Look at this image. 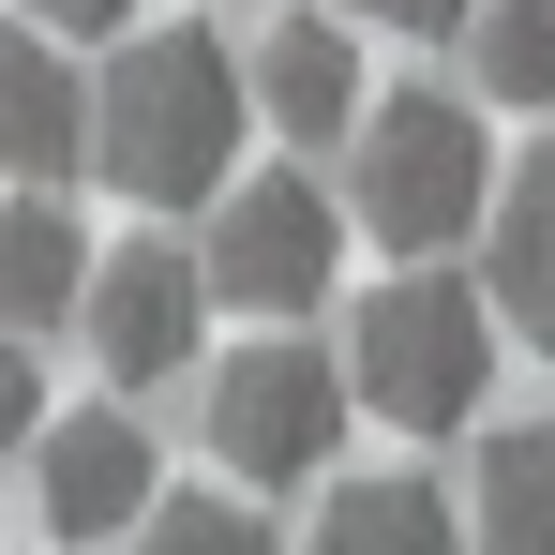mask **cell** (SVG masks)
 <instances>
[{"instance_id": "6da1fadb", "label": "cell", "mask_w": 555, "mask_h": 555, "mask_svg": "<svg viewBox=\"0 0 555 555\" xmlns=\"http://www.w3.org/2000/svg\"><path fill=\"white\" fill-rule=\"evenodd\" d=\"M241 120H256V76H241L210 30H135V46L105 61V91H91V166L135 195V210H210Z\"/></svg>"}, {"instance_id": "7a4b0ae2", "label": "cell", "mask_w": 555, "mask_h": 555, "mask_svg": "<svg viewBox=\"0 0 555 555\" xmlns=\"http://www.w3.org/2000/svg\"><path fill=\"white\" fill-rule=\"evenodd\" d=\"M390 256H451L465 225H495V151H480V105L451 91H390L361 105V181H346Z\"/></svg>"}, {"instance_id": "3957f363", "label": "cell", "mask_w": 555, "mask_h": 555, "mask_svg": "<svg viewBox=\"0 0 555 555\" xmlns=\"http://www.w3.org/2000/svg\"><path fill=\"white\" fill-rule=\"evenodd\" d=\"M346 375H361V405H390L405 436L480 421V390H495V315H480V285H465V271L375 285L361 331H346Z\"/></svg>"}, {"instance_id": "277c9868", "label": "cell", "mask_w": 555, "mask_h": 555, "mask_svg": "<svg viewBox=\"0 0 555 555\" xmlns=\"http://www.w3.org/2000/svg\"><path fill=\"white\" fill-rule=\"evenodd\" d=\"M361 390V375H346ZM346 390L315 346H241V361H210V465L225 480H315V465L346 451Z\"/></svg>"}, {"instance_id": "5b68a950", "label": "cell", "mask_w": 555, "mask_h": 555, "mask_svg": "<svg viewBox=\"0 0 555 555\" xmlns=\"http://www.w3.org/2000/svg\"><path fill=\"white\" fill-rule=\"evenodd\" d=\"M210 256H181V241H120V256H91V300H76V331H91V361L120 375V390H166V375L210 346Z\"/></svg>"}, {"instance_id": "8992f818", "label": "cell", "mask_w": 555, "mask_h": 555, "mask_svg": "<svg viewBox=\"0 0 555 555\" xmlns=\"http://www.w3.org/2000/svg\"><path fill=\"white\" fill-rule=\"evenodd\" d=\"M331 256H346V225H331V195L300 181V166L210 195V285H225V300H256V315H315V300H331Z\"/></svg>"}, {"instance_id": "52a82bcc", "label": "cell", "mask_w": 555, "mask_h": 555, "mask_svg": "<svg viewBox=\"0 0 555 555\" xmlns=\"http://www.w3.org/2000/svg\"><path fill=\"white\" fill-rule=\"evenodd\" d=\"M30 495H46L61 541H120V526H151V436H135L120 405L46 421V436H30Z\"/></svg>"}, {"instance_id": "ba28073f", "label": "cell", "mask_w": 555, "mask_h": 555, "mask_svg": "<svg viewBox=\"0 0 555 555\" xmlns=\"http://www.w3.org/2000/svg\"><path fill=\"white\" fill-rule=\"evenodd\" d=\"M61 166H91V76L61 61V30H0V181Z\"/></svg>"}, {"instance_id": "9c48e42d", "label": "cell", "mask_w": 555, "mask_h": 555, "mask_svg": "<svg viewBox=\"0 0 555 555\" xmlns=\"http://www.w3.org/2000/svg\"><path fill=\"white\" fill-rule=\"evenodd\" d=\"M256 120H271L285 151H331V135H361V30H331V15H285L271 46H256Z\"/></svg>"}, {"instance_id": "30bf717a", "label": "cell", "mask_w": 555, "mask_h": 555, "mask_svg": "<svg viewBox=\"0 0 555 555\" xmlns=\"http://www.w3.org/2000/svg\"><path fill=\"white\" fill-rule=\"evenodd\" d=\"M76 300H91V241H76L46 195H15V210H0V331H61Z\"/></svg>"}, {"instance_id": "8fae6325", "label": "cell", "mask_w": 555, "mask_h": 555, "mask_svg": "<svg viewBox=\"0 0 555 555\" xmlns=\"http://www.w3.org/2000/svg\"><path fill=\"white\" fill-rule=\"evenodd\" d=\"M300 555H465V541H451V495L436 480H346Z\"/></svg>"}, {"instance_id": "7c38bea8", "label": "cell", "mask_w": 555, "mask_h": 555, "mask_svg": "<svg viewBox=\"0 0 555 555\" xmlns=\"http://www.w3.org/2000/svg\"><path fill=\"white\" fill-rule=\"evenodd\" d=\"M495 315H511L526 346H555V151L495 195Z\"/></svg>"}, {"instance_id": "4fadbf2b", "label": "cell", "mask_w": 555, "mask_h": 555, "mask_svg": "<svg viewBox=\"0 0 555 555\" xmlns=\"http://www.w3.org/2000/svg\"><path fill=\"white\" fill-rule=\"evenodd\" d=\"M480 555H555V421H511L480 451Z\"/></svg>"}, {"instance_id": "5bb4252c", "label": "cell", "mask_w": 555, "mask_h": 555, "mask_svg": "<svg viewBox=\"0 0 555 555\" xmlns=\"http://www.w3.org/2000/svg\"><path fill=\"white\" fill-rule=\"evenodd\" d=\"M465 76H480V105H541L555 120V0H480L465 15Z\"/></svg>"}, {"instance_id": "9a60e30c", "label": "cell", "mask_w": 555, "mask_h": 555, "mask_svg": "<svg viewBox=\"0 0 555 555\" xmlns=\"http://www.w3.org/2000/svg\"><path fill=\"white\" fill-rule=\"evenodd\" d=\"M135 555H271V526H256V511L181 495V511H151V526H135Z\"/></svg>"}, {"instance_id": "2e32d148", "label": "cell", "mask_w": 555, "mask_h": 555, "mask_svg": "<svg viewBox=\"0 0 555 555\" xmlns=\"http://www.w3.org/2000/svg\"><path fill=\"white\" fill-rule=\"evenodd\" d=\"M46 436V375H30V346H0V451H30Z\"/></svg>"}, {"instance_id": "e0dca14e", "label": "cell", "mask_w": 555, "mask_h": 555, "mask_svg": "<svg viewBox=\"0 0 555 555\" xmlns=\"http://www.w3.org/2000/svg\"><path fill=\"white\" fill-rule=\"evenodd\" d=\"M30 15H46V30H135L151 0H30Z\"/></svg>"}, {"instance_id": "ac0fdd59", "label": "cell", "mask_w": 555, "mask_h": 555, "mask_svg": "<svg viewBox=\"0 0 555 555\" xmlns=\"http://www.w3.org/2000/svg\"><path fill=\"white\" fill-rule=\"evenodd\" d=\"M346 15H375V30H451V15H480V0H346Z\"/></svg>"}]
</instances>
